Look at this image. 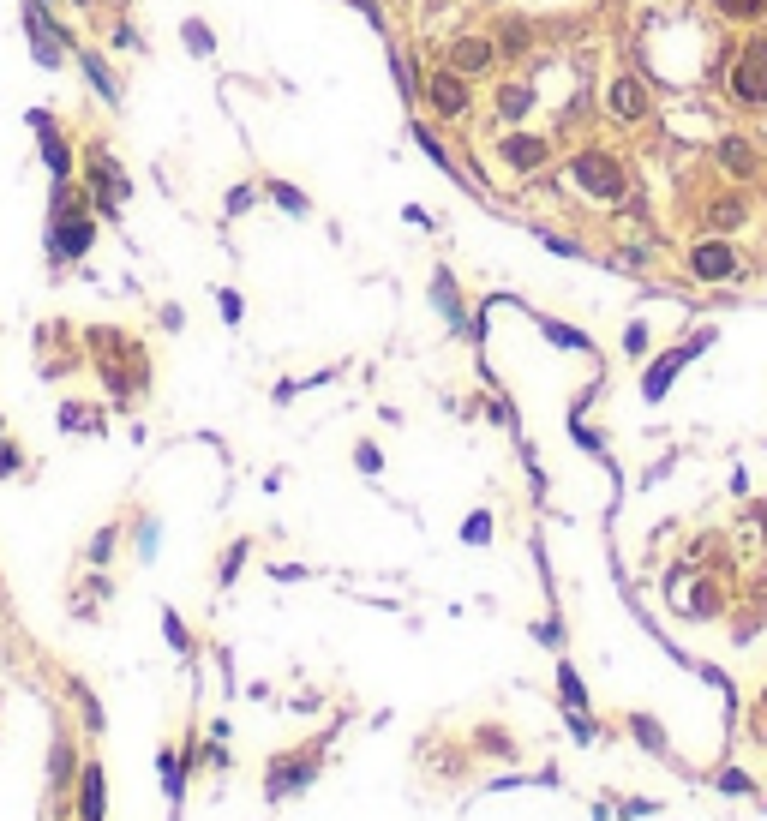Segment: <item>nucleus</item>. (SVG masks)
<instances>
[{
  "mask_svg": "<svg viewBox=\"0 0 767 821\" xmlns=\"http://www.w3.org/2000/svg\"><path fill=\"white\" fill-rule=\"evenodd\" d=\"M90 240H96L90 210L66 192V180H54V210H48V252H54V264L84 258V252H90Z\"/></svg>",
  "mask_w": 767,
  "mask_h": 821,
  "instance_id": "obj_1",
  "label": "nucleus"
},
{
  "mask_svg": "<svg viewBox=\"0 0 767 821\" xmlns=\"http://www.w3.org/2000/svg\"><path fill=\"white\" fill-rule=\"evenodd\" d=\"M570 180H576L582 192H594V198H624V192H630V168H624L618 156H606V150H582V156L570 162Z\"/></svg>",
  "mask_w": 767,
  "mask_h": 821,
  "instance_id": "obj_2",
  "label": "nucleus"
},
{
  "mask_svg": "<svg viewBox=\"0 0 767 821\" xmlns=\"http://www.w3.org/2000/svg\"><path fill=\"white\" fill-rule=\"evenodd\" d=\"M24 30H30V48H36V60H42V66H60V60H66L72 36L48 18V0H24Z\"/></svg>",
  "mask_w": 767,
  "mask_h": 821,
  "instance_id": "obj_3",
  "label": "nucleus"
},
{
  "mask_svg": "<svg viewBox=\"0 0 767 821\" xmlns=\"http://www.w3.org/2000/svg\"><path fill=\"white\" fill-rule=\"evenodd\" d=\"M732 96H738L744 108H762L767 102V42L762 36L738 54V66H732Z\"/></svg>",
  "mask_w": 767,
  "mask_h": 821,
  "instance_id": "obj_4",
  "label": "nucleus"
},
{
  "mask_svg": "<svg viewBox=\"0 0 767 821\" xmlns=\"http://www.w3.org/2000/svg\"><path fill=\"white\" fill-rule=\"evenodd\" d=\"M90 192H96V210H102V216H120L126 174L114 168V156H108V150H90Z\"/></svg>",
  "mask_w": 767,
  "mask_h": 821,
  "instance_id": "obj_5",
  "label": "nucleus"
},
{
  "mask_svg": "<svg viewBox=\"0 0 767 821\" xmlns=\"http://www.w3.org/2000/svg\"><path fill=\"white\" fill-rule=\"evenodd\" d=\"M30 126H36V144H42L48 174H54V180H66V174H72V150H66V138H60V126H54V114L30 108Z\"/></svg>",
  "mask_w": 767,
  "mask_h": 821,
  "instance_id": "obj_6",
  "label": "nucleus"
},
{
  "mask_svg": "<svg viewBox=\"0 0 767 821\" xmlns=\"http://www.w3.org/2000/svg\"><path fill=\"white\" fill-rule=\"evenodd\" d=\"M420 90L432 96V108H438V114H468V84H462V72H456V66L432 72V78H426Z\"/></svg>",
  "mask_w": 767,
  "mask_h": 821,
  "instance_id": "obj_7",
  "label": "nucleus"
},
{
  "mask_svg": "<svg viewBox=\"0 0 767 821\" xmlns=\"http://www.w3.org/2000/svg\"><path fill=\"white\" fill-rule=\"evenodd\" d=\"M606 108H612L618 120H642V114H648V90H642V78L618 72V78L606 84Z\"/></svg>",
  "mask_w": 767,
  "mask_h": 821,
  "instance_id": "obj_8",
  "label": "nucleus"
},
{
  "mask_svg": "<svg viewBox=\"0 0 767 821\" xmlns=\"http://www.w3.org/2000/svg\"><path fill=\"white\" fill-rule=\"evenodd\" d=\"M498 60V42H486V36H456V48H450V66L468 78V72H486Z\"/></svg>",
  "mask_w": 767,
  "mask_h": 821,
  "instance_id": "obj_9",
  "label": "nucleus"
},
{
  "mask_svg": "<svg viewBox=\"0 0 767 821\" xmlns=\"http://www.w3.org/2000/svg\"><path fill=\"white\" fill-rule=\"evenodd\" d=\"M690 270H696L702 282H726V276L738 270V258H732V252H726L720 240H702V246L690 252Z\"/></svg>",
  "mask_w": 767,
  "mask_h": 821,
  "instance_id": "obj_10",
  "label": "nucleus"
},
{
  "mask_svg": "<svg viewBox=\"0 0 767 821\" xmlns=\"http://www.w3.org/2000/svg\"><path fill=\"white\" fill-rule=\"evenodd\" d=\"M504 162H510V168H540V162H546V138L510 132V138H504Z\"/></svg>",
  "mask_w": 767,
  "mask_h": 821,
  "instance_id": "obj_11",
  "label": "nucleus"
},
{
  "mask_svg": "<svg viewBox=\"0 0 767 821\" xmlns=\"http://www.w3.org/2000/svg\"><path fill=\"white\" fill-rule=\"evenodd\" d=\"M78 66L90 72V84H96V90H102L108 102H120V84H114V72H108V66H102V60H96L90 48H78Z\"/></svg>",
  "mask_w": 767,
  "mask_h": 821,
  "instance_id": "obj_12",
  "label": "nucleus"
},
{
  "mask_svg": "<svg viewBox=\"0 0 767 821\" xmlns=\"http://www.w3.org/2000/svg\"><path fill=\"white\" fill-rule=\"evenodd\" d=\"M528 102H534V90H528V84H504V90H498V108H504V120L528 114Z\"/></svg>",
  "mask_w": 767,
  "mask_h": 821,
  "instance_id": "obj_13",
  "label": "nucleus"
},
{
  "mask_svg": "<svg viewBox=\"0 0 767 821\" xmlns=\"http://www.w3.org/2000/svg\"><path fill=\"white\" fill-rule=\"evenodd\" d=\"M720 156H726V168H732V174H756V156H750V144L726 138V144H720Z\"/></svg>",
  "mask_w": 767,
  "mask_h": 821,
  "instance_id": "obj_14",
  "label": "nucleus"
},
{
  "mask_svg": "<svg viewBox=\"0 0 767 821\" xmlns=\"http://www.w3.org/2000/svg\"><path fill=\"white\" fill-rule=\"evenodd\" d=\"M84 821H102V774L84 768Z\"/></svg>",
  "mask_w": 767,
  "mask_h": 821,
  "instance_id": "obj_15",
  "label": "nucleus"
},
{
  "mask_svg": "<svg viewBox=\"0 0 767 821\" xmlns=\"http://www.w3.org/2000/svg\"><path fill=\"white\" fill-rule=\"evenodd\" d=\"M180 36H186V48H192V54H210V48H216V36H210V24H204V18H186V30H180Z\"/></svg>",
  "mask_w": 767,
  "mask_h": 821,
  "instance_id": "obj_16",
  "label": "nucleus"
},
{
  "mask_svg": "<svg viewBox=\"0 0 767 821\" xmlns=\"http://www.w3.org/2000/svg\"><path fill=\"white\" fill-rule=\"evenodd\" d=\"M498 36H504V42H498V48H504V54H522V48H528V42H534V30H528V24H522V18H510V24H504V30H498Z\"/></svg>",
  "mask_w": 767,
  "mask_h": 821,
  "instance_id": "obj_17",
  "label": "nucleus"
},
{
  "mask_svg": "<svg viewBox=\"0 0 767 821\" xmlns=\"http://www.w3.org/2000/svg\"><path fill=\"white\" fill-rule=\"evenodd\" d=\"M714 6H720L726 18H762L767 12V0H714Z\"/></svg>",
  "mask_w": 767,
  "mask_h": 821,
  "instance_id": "obj_18",
  "label": "nucleus"
},
{
  "mask_svg": "<svg viewBox=\"0 0 767 821\" xmlns=\"http://www.w3.org/2000/svg\"><path fill=\"white\" fill-rule=\"evenodd\" d=\"M720 222H744V198H726V204H714V228Z\"/></svg>",
  "mask_w": 767,
  "mask_h": 821,
  "instance_id": "obj_19",
  "label": "nucleus"
},
{
  "mask_svg": "<svg viewBox=\"0 0 767 821\" xmlns=\"http://www.w3.org/2000/svg\"><path fill=\"white\" fill-rule=\"evenodd\" d=\"M270 192H276V204H288V210H306V198H300V192H294V186H288V180H276V186H270Z\"/></svg>",
  "mask_w": 767,
  "mask_h": 821,
  "instance_id": "obj_20",
  "label": "nucleus"
}]
</instances>
